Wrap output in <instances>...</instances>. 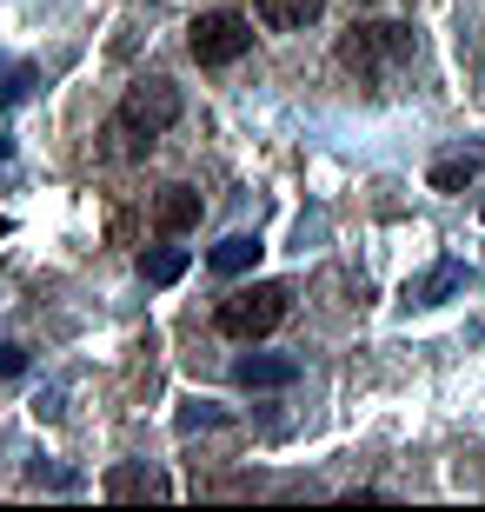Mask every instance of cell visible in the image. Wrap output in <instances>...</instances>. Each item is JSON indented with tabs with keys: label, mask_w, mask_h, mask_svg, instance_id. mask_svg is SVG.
I'll list each match as a JSON object with an SVG mask.
<instances>
[{
	"label": "cell",
	"mask_w": 485,
	"mask_h": 512,
	"mask_svg": "<svg viewBox=\"0 0 485 512\" xmlns=\"http://www.w3.org/2000/svg\"><path fill=\"white\" fill-rule=\"evenodd\" d=\"M319 7H326V0H253L260 27H273V34H299V27H313Z\"/></svg>",
	"instance_id": "obj_6"
},
{
	"label": "cell",
	"mask_w": 485,
	"mask_h": 512,
	"mask_svg": "<svg viewBox=\"0 0 485 512\" xmlns=\"http://www.w3.org/2000/svg\"><path fill=\"white\" fill-rule=\"evenodd\" d=\"M353 7H373V0H353Z\"/></svg>",
	"instance_id": "obj_15"
},
{
	"label": "cell",
	"mask_w": 485,
	"mask_h": 512,
	"mask_svg": "<svg viewBox=\"0 0 485 512\" xmlns=\"http://www.w3.org/2000/svg\"><path fill=\"white\" fill-rule=\"evenodd\" d=\"M260 253H266V247L253 240V233H233V240H220V247H213V260H206V266H213V273H246Z\"/></svg>",
	"instance_id": "obj_9"
},
{
	"label": "cell",
	"mask_w": 485,
	"mask_h": 512,
	"mask_svg": "<svg viewBox=\"0 0 485 512\" xmlns=\"http://www.w3.org/2000/svg\"><path fill=\"white\" fill-rule=\"evenodd\" d=\"M286 306H293V293H286L280 280L240 286V293H226V300H220V333H226V340H266V333L286 320Z\"/></svg>",
	"instance_id": "obj_3"
},
{
	"label": "cell",
	"mask_w": 485,
	"mask_h": 512,
	"mask_svg": "<svg viewBox=\"0 0 485 512\" xmlns=\"http://www.w3.org/2000/svg\"><path fill=\"white\" fill-rule=\"evenodd\" d=\"M0 160H7V140H0Z\"/></svg>",
	"instance_id": "obj_14"
},
{
	"label": "cell",
	"mask_w": 485,
	"mask_h": 512,
	"mask_svg": "<svg viewBox=\"0 0 485 512\" xmlns=\"http://www.w3.org/2000/svg\"><path fill=\"white\" fill-rule=\"evenodd\" d=\"M140 273H147V286H173L180 273H187V247H153V253H140Z\"/></svg>",
	"instance_id": "obj_10"
},
{
	"label": "cell",
	"mask_w": 485,
	"mask_h": 512,
	"mask_svg": "<svg viewBox=\"0 0 485 512\" xmlns=\"http://www.w3.org/2000/svg\"><path fill=\"white\" fill-rule=\"evenodd\" d=\"M173 486L153 466H113L107 473V499H167Z\"/></svg>",
	"instance_id": "obj_7"
},
{
	"label": "cell",
	"mask_w": 485,
	"mask_h": 512,
	"mask_svg": "<svg viewBox=\"0 0 485 512\" xmlns=\"http://www.w3.org/2000/svg\"><path fill=\"white\" fill-rule=\"evenodd\" d=\"M200 213H206V200L193 187H167L160 200H153V227L167 233V240H180V233L200 227Z\"/></svg>",
	"instance_id": "obj_5"
},
{
	"label": "cell",
	"mask_w": 485,
	"mask_h": 512,
	"mask_svg": "<svg viewBox=\"0 0 485 512\" xmlns=\"http://www.w3.org/2000/svg\"><path fill=\"white\" fill-rule=\"evenodd\" d=\"M180 120V87L173 80H133L127 87V100H120V114H113V127H107V140H113V153L120 160H140V153L160 140V133Z\"/></svg>",
	"instance_id": "obj_1"
},
{
	"label": "cell",
	"mask_w": 485,
	"mask_h": 512,
	"mask_svg": "<svg viewBox=\"0 0 485 512\" xmlns=\"http://www.w3.org/2000/svg\"><path fill=\"white\" fill-rule=\"evenodd\" d=\"M233 380H240V386H293L299 380V360H260V353H253V360L233 366Z\"/></svg>",
	"instance_id": "obj_8"
},
{
	"label": "cell",
	"mask_w": 485,
	"mask_h": 512,
	"mask_svg": "<svg viewBox=\"0 0 485 512\" xmlns=\"http://www.w3.org/2000/svg\"><path fill=\"white\" fill-rule=\"evenodd\" d=\"M412 60V27L406 20H353L339 34V67L359 80H392Z\"/></svg>",
	"instance_id": "obj_2"
},
{
	"label": "cell",
	"mask_w": 485,
	"mask_h": 512,
	"mask_svg": "<svg viewBox=\"0 0 485 512\" xmlns=\"http://www.w3.org/2000/svg\"><path fill=\"white\" fill-rule=\"evenodd\" d=\"M472 173H485V147H479V153H466V160H439V167H432V187L452 193V187H466Z\"/></svg>",
	"instance_id": "obj_11"
},
{
	"label": "cell",
	"mask_w": 485,
	"mask_h": 512,
	"mask_svg": "<svg viewBox=\"0 0 485 512\" xmlns=\"http://www.w3.org/2000/svg\"><path fill=\"white\" fill-rule=\"evenodd\" d=\"M27 87H34V74L20 67V74H7V80H0V100H27Z\"/></svg>",
	"instance_id": "obj_12"
},
{
	"label": "cell",
	"mask_w": 485,
	"mask_h": 512,
	"mask_svg": "<svg viewBox=\"0 0 485 512\" xmlns=\"http://www.w3.org/2000/svg\"><path fill=\"white\" fill-rule=\"evenodd\" d=\"M187 47L200 67H233V60L253 47V20L246 14H200L187 27Z\"/></svg>",
	"instance_id": "obj_4"
},
{
	"label": "cell",
	"mask_w": 485,
	"mask_h": 512,
	"mask_svg": "<svg viewBox=\"0 0 485 512\" xmlns=\"http://www.w3.org/2000/svg\"><path fill=\"white\" fill-rule=\"evenodd\" d=\"M0 373H7V380H14V373H27V353H20V346H7V340H0Z\"/></svg>",
	"instance_id": "obj_13"
}]
</instances>
